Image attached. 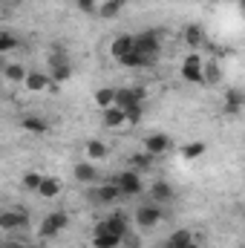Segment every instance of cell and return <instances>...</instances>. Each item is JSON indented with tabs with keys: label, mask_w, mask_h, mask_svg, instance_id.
Segmentation results:
<instances>
[{
	"label": "cell",
	"mask_w": 245,
	"mask_h": 248,
	"mask_svg": "<svg viewBox=\"0 0 245 248\" xmlns=\"http://www.w3.org/2000/svg\"><path fill=\"white\" fill-rule=\"evenodd\" d=\"M136 38V49L147 58V61L153 63L159 58V52H162V35L159 32H153V29H147V32H141V35H133Z\"/></svg>",
	"instance_id": "1"
},
{
	"label": "cell",
	"mask_w": 245,
	"mask_h": 248,
	"mask_svg": "<svg viewBox=\"0 0 245 248\" xmlns=\"http://www.w3.org/2000/svg\"><path fill=\"white\" fill-rule=\"evenodd\" d=\"M66 225H69V214H66V211H52V214H49V217H46V219L41 222V228H38V234L49 240V237H55V234H61V231L66 228Z\"/></svg>",
	"instance_id": "2"
},
{
	"label": "cell",
	"mask_w": 245,
	"mask_h": 248,
	"mask_svg": "<svg viewBox=\"0 0 245 248\" xmlns=\"http://www.w3.org/2000/svg\"><path fill=\"white\" fill-rule=\"evenodd\" d=\"M116 185H119V190H122V196H138V193L144 190L138 170H124L122 176L116 179Z\"/></svg>",
	"instance_id": "3"
},
{
	"label": "cell",
	"mask_w": 245,
	"mask_h": 248,
	"mask_svg": "<svg viewBox=\"0 0 245 248\" xmlns=\"http://www.w3.org/2000/svg\"><path fill=\"white\" fill-rule=\"evenodd\" d=\"M162 222V208L153 202V205H141L138 211H136V225L138 228H156Z\"/></svg>",
	"instance_id": "4"
},
{
	"label": "cell",
	"mask_w": 245,
	"mask_h": 248,
	"mask_svg": "<svg viewBox=\"0 0 245 248\" xmlns=\"http://www.w3.org/2000/svg\"><path fill=\"white\" fill-rule=\"evenodd\" d=\"M202 72H205V63L199 55H187L182 63V78L187 84H202Z\"/></svg>",
	"instance_id": "5"
},
{
	"label": "cell",
	"mask_w": 245,
	"mask_h": 248,
	"mask_svg": "<svg viewBox=\"0 0 245 248\" xmlns=\"http://www.w3.org/2000/svg\"><path fill=\"white\" fill-rule=\"evenodd\" d=\"M92 246L95 248H119L122 246V237L113 234L104 222H98V225H95V234H92Z\"/></svg>",
	"instance_id": "6"
},
{
	"label": "cell",
	"mask_w": 245,
	"mask_h": 248,
	"mask_svg": "<svg viewBox=\"0 0 245 248\" xmlns=\"http://www.w3.org/2000/svg\"><path fill=\"white\" fill-rule=\"evenodd\" d=\"M26 222H29V219H26L23 211H15V208L0 211V228H3V231H20Z\"/></svg>",
	"instance_id": "7"
},
{
	"label": "cell",
	"mask_w": 245,
	"mask_h": 248,
	"mask_svg": "<svg viewBox=\"0 0 245 248\" xmlns=\"http://www.w3.org/2000/svg\"><path fill=\"white\" fill-rule=\"evenodd\" d=\"M141 101H144V95H141V90H116V107L119 110H133V107H141Z\"/></svg>",
	"instance_id": "8"
},
{
	"label": "cell",
	"mask_w": 245,
	"mask_h": 248,
	"mask_svg": "<svg viewBox=\"0 0 245 248\" xmlns=\"http://www.w3.org/2000/svg\"><path fill=\"white\" fill-rule=\"evenodd\" d=\"M133 49H136V38H133V35H122V38H116V41H113V46H110V55L122 63L124 58L133 52Z\"/></svg>",
	"instance_id": "9"
},
{
	"label": "cell",
	"mask_w": 245,
	"mask_h": 248,
	"mask_svg": "<svg viewBox=\"0 0 245 248\" xmlns=\"http://www.w3.org/2000/svg\"><path fill=\"white\" fill-rule=\"evenodd\" d=\"M144 150H147L150 156L168 153V150H170V139H168L165 133H153V136H147V139H144Z\"/></svg>",
	"instance_id": "10"
},
{
	"label": "cell",
	"mask_w": 245,
	"mask_h": 248,
	"mask_svg": "<svg viewBox=\"0 0 245 248\" xmlns=\"http://www.w3.org/2000/svg\"><path fill=\"white\" fill-rule=\"evenodd\" d=\"M23 84H26V90H29V93H44L52 81H49V75H46V72H26Z\"/></svg>",
	"instance_id": "11"
},
{
	"label": "cell",
	"mask_w": 245,
	"mask_h": 248,
	"mask_svg": "<svg viewBox=\"0 0 245 248\" xmlns=\"http://www.w3.org/2000/svg\"><path fill=\"white\" fill-rule=\"evenodd\" d=\"M101 122H104V127H110V130H122L124 124H127V119H124V110H119V107L113 104V107H107V110H104Z\"/></svg>",
	"instance_id": "12"
},
{
	"label": "cell",
	"mask_w": 245,
	"mask_h": 248,
	"mask_svg": "<svg viewBox=\"0 0 245 248\" xmlns=\"http://www.w3.org/2000/svg\"><path fill=\"white\" fill-rule=\"evenodd\" d=\"M104 225H107L113 234H119L122 240L127 237V228H130V222H127V217H124V214H113V217H107V219H104Z\"/></svg>",
	"instance_id": "13"
},
{
	"label": "cell",
	"mask_w": 245,
	"mask_h": 248,
	"mask_svg": "<svg viewBox=\"0 0 245 248\" xmlns=\"http://www.w3.org/2000/svg\"><path fill=\"white\" fill-rule=\"evenodd\" d=\"M75 179H78V182H84V185L95 182V179H98V170H95V165H90V162H81V165H75Z\"/></svg>",
	"instance_id": "14"
},
{
	"label": "cell",
	"mask_w": 245,
	"mask_h": 248,
	"mask_svg": "<svg viewBox=\"0 0 245 248\" xmlns=\"http://www.w3.org/2000/svg\"><path fill=\"white\" fill-rule=\"evenodd\" d=\"M92 193H95V199H98V202H116V199L122 196V190H119V185H116V182H107V185L95 187Z\"/></svg>",
	"instance_id": "15"
},
{
	"label": "cell",
	"mask_w": 245,
	"mask_h": 248,
	"mask_svg": "<svg viewBox=\"0 0 245 248\" xmlns=\"http://www.w3.org/2000/svg\"><path fill=\"white\" fill-rule=\"evenodd\" d=\"M35 193H41L44 199H55V196L61 193V182H58V179H49V176H44Z\"/></svg>",
	"instance_id": "16"
},
{
	"label": "cell",
	"mask_w": 245,
	"mask_h": 248,
	"mask_svg": "<svg viewBox=\"0 0 245 248\" xmlns=\"http://www.w3.org/2000/svg\"><path fill=\"white\" fill-rule=\"evenodd\" d=\"M190 243H193V234L184 231V228H179V231H173V234L168 237V243L162 248H184V246H190Z\"/></svg>",
	"instance_id": "17"
},
{
	"label": "cell",
	"mask_w": 245,
	"mask_h": 248,
	"mask_svg": "<svg viewBox=\"0 0 245 248\" xmlns=\"http://www.w3.org/2000/svg\"><path fill=\"white\" fill-rule=\"evenodd\" d=\"M150 196H153V202H170L176 193H173V187L168 185V182H153V187H150Z\"/></svg>",
	"instance_id": "18"
},
{
	"label": "cell",
	"mask_w": 245,
	"mask_h": 248,
	"mask_svg": "<svg viewBox=\"0 0 245 248\" xmlns=\"http://www.w3.org/2000/svg\"><path fill=\"white\" fill-rule=\"evenodd\" d=\"M20 127H23L26 133H46V130H49L46 119H41V116H26V119L20 122Z\"/></svg>",
	"instance_id": "19"
},
{
	"label": "cell",
	"mask_w": 245,
	"mask_h": 248,
	"mask_svg": "<svg viewBox=\"0 0 245 248\" xmlns=\"http://www.w3.org/2000/svg\"><path fill=\"white\" fill-rule=\"evenodd\" d=\"M72 78V66L63 61V63H52V72H49V81H58V84H63V81H69Z\"/></svg>",
	"instance_id": "20"
},
{
	"label": "cell",
	"mask_w": 245,
	"mask_h": 248,
	"mask_svg": "<svg viewBox=\"0 0 245 248\" xmlns=\"http://www.w3.org/2000/svg\"><path fill=\"white\" fill-rule=\"evenodd\" d=\"M95 104H98L101 110L113 107V104H116V90H110V87H107V90H98V93H95Z\"/></svg>",
	"instance_id": "21"
},
{
	"label": "cell",
	"mask_w": 245,
	"mask_h": 248,
	"mask_svg": "<svg viewBox=\"0 0 245 248\" xmlns=\"http://www.w3.org/2000/svg\"><path fill=\"white\" fill-rule=\"evenodd\" d=\"M122 6H124V0H107V3L98 6V15H101V17H116V15L122 12Z\"/></svg>",
	"instance_id": "22"
},
{
	"label": "cell",
	"mask_w": 245,
	"mask_h": 248,
	"mask_svg": "<svg viewBox=\"0 0 245 248\" xmlns=\"http://www.w3.org/2000/svg\"><path fill=\"white\" fill-rule=\"evenodd\" d=\"M87 156H90V159H104V156H107V144L98 141V139L87 141Z\"/></svg>",
	"instance_id": "23"
},
{
	"label": "cell",
	"mask_w": 245,
	"mask_h": 248,
	"mask_svg": "<svg viewBox=\"0 0 245 248\" xmlns=\"http://www.w3.org/2000/svg\"><path fill=\"white\" fill-rule=\"evenodd\" d=\"M202 153H205V141H190V144H184L182 147L184 159H199Z\"/></svg>",
	"instance_id": "24"
},
{
	"label": "cell",
	"mask_w": 245,
	"mask_h": 248,
	"mask_svg": "<svg viewBox=\"0 0 245 248\" xmlns=\"http://www.w3.org/2000/svg\"><path fill=\"white\" fill-rule=\"evenodd\" d=\"M184 41H187L190 46H199V44L205 41V32H202L199 26H187V29H184Z\"/></svg>",
	"instance_id": "25"
},
{
	"label": "cell",
	"mask_w": 245,
	"mask_h": 248,
	"mask_svg": "<svg viewBox=\"0 0 245 248\" xmlns=\"http://www.w3.org/2000/svg\"><path fill=\"white\" fill-rule=\"evenodd\" d=\"M3 75H6L9 81H15V84H17V81H23V78H26V69H23L20 63H9V66L3 69Z\"/></svg>",
	"instance_id": "26"
},
{
	"label": "cell",
	"mask_w": 245,
	"mask_h": 248,
	"mask_svg": "<svg viewBox=\"0 0 245 248\" xmlns=\"http://www.w3.org/2000/svg\"><path fill=\"white\" fill-rule=\"evenodd\" d=\"M225 101H228V110L231 113H240V107H243V90H231L225 95Z\"/></svg>",
	"instance_id": "27"
},
{
	"label": "cell",
	"mask_w": 245,
	"mask_h": 248,
	"mask_svg": "<svg viewBox=\"0 0 245 248\" xmlns=\"http://www.w3.org/2000/svg\"><path fill=\"white\" fill-rule=\"evenodd\" d=\"M17 49V38L15 35H6V32H0V55H6V52H15Z\"/></svg>",
	"instance_id": "28"
},
{
	"label": "cell",
	"mask_w": 245,
	"mask_h": 248,
	"mask_svg": "<svg viewBox=\"0 0 245 248\" xmlns=\"http://www.w3.org/2000/svg\"><path fill=\"white\" fill-rule=\"evenodd\" d=\"M41 179H44V176H41L38 170H29V173L23 176V187H26V190H38V185H41Z\"/></svg>",
	"instance_id": "29"
},
{
	"label": "cell",
	"mask_w": 245,
	"mask_h": 248,
	"mask_svg": "<svg viewBox=\"0 0 245 248\" xmlns=\"http://www.w3.org/2000/svg\"><path fill=\"white\" fill-rule=\"evenodd\" d=\"M0 248H29V246H23V243H17V240H12V243H6V246H0Z\"/></svg>",
	"instance_id": "30"
},
{
	"label": "cell",
	"mask_w": 245,
	"mask_h": 248,
	"mask_svg": "<svg viewBox=\"0 0 245 248\" xmlns=\"http://www.w3.org/2000/svg\"><path fill=\"white\" fill-rule=\"evenodd\" d=\"M184 248H199V246H196V243H190V246H184Z\"/></svg>",
	"instance_id": "31"
}]
</instances>
